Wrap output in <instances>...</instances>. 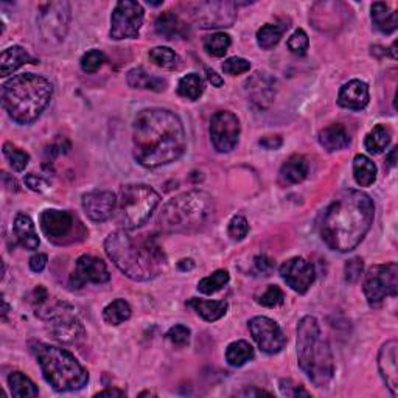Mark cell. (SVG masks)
I'll return each mask as SVG.
<instances>
[{"instance_id":"6da1fadb","label":"cell","mask_w":398,"mask_h":398,"mask_svg":"<svg viewBox=\"0 0 398 398\" xmlns=\"http://www.w3.org/2000/svg\"><path fill=\"white\" fill-rule=\"evenodd\" d=\"M187 137L175 112L150 107L135 115L133 123V154L145 168L168 165L184 154Z\"/></svg>"},{"instance_id":"7a4b0ae2","label":"cell","mask_w":398,"mask_h":398,"mask_svg":"<svg viewBox=\"0 0 398 398\" xmlns=\"http://www.w3.org/2000/svg\"><path fill=\"white\" fill-rule=\"evenodd\" d=\"M375 216L373 201L359 190H344L331 201L321 223V237L330 249L353 251L364 240Z\"/></svg>"},{"instance_id":"3957f363","label":"cell","mask_w":398,"mask_h":398,"mask_svg":"<svg viewBox=\"0 0 398 398\" xmlns=\"http://www.w3.org/2000/svg\"><path fill=\"white\" fill-rule=\"evenodd\" d=\"M105 251L114 265L135 281L156 279L164 271L166 257L154 238L133 237L125 229L115 230L105 240Z\"/></svg>"},{"instance_id":"277c9868","label":"cell","mask_w":398,"mask_h":398,"mask_svg":"<svg viewBox=\"0 0 398 398\" xmlns=\"http://www.w3.org/2000/svg\"><path fill=\"white\" fill-rule=\"evenodd\" d=\"M53 95V86L47 78L34 74L13 77L2 86V105L19 125H30L41 117Z\"/></svg>"},{"instance_id":"5b68a950","label":"cell","mask_w":398,"mask_h":398,"mask_svg":"<svg viewBox=\"0 0 398 398\" xmlns=\"http://www.w3.org/2000/svg\"><path fill=\"white\" fill-rule=\"evenodd\" d=\"M298 361L314 386H329L335 375V359L314 316L302 317L298 325Z\"/></svg>"},{"instance_id":"8992f818","label":"cell","mask_w":398,"mask_h":398,"mask_svg":"<svg viewBox=\"0 0 398 398\" xmlns=\"http://www.w3.org/2000/svg\"><path fill=\"white\" fill-rule=\"evenodd\" d=\"M215 215V201L207 192L192 190L170 199L157 224L166 234H192L207 226Z\"/></svg>"},{"instance_id":"52a82bcc","label":"cell","mask_w":398,"mask_h":398,"mask_svg":"<svg viewBox=\"0 0 398 398\" xmlns=\"http://www.w3.org/2000/svg\"><path fill=\"white\" fill-rule=\"evenodd\" d=\"M34 353L46 381L58 392H74L89 383L88 371L66 349L38 344Z\"/></svg>"},{"instance_id":"ba28073f","label":"cell","mask_w":398,"mask_h":398,"mask_svg":"<svg viewBox=\"0 0 398 398\" xmlns=\"http://www.w3.org/2000/svg\"><path fill=\"white\" fill-rule=\"evenodd\" d=\"M161 202L153 187L145 184L123 185L115 207V221L125 230H134L143 226Z\"/></svg>"},{"instance_id":"9c48e42d","label":"cell","mask_w":398,"mask_h":398,"mask_svg":"<svg viewBox=\"0 0 398 398\" xmlns=\"http://www.w3.org/2000/svg\"><path fill=\"white\" fill-rule=\"evenodd\" d=\"M39 224L47 240L60 246L83 241L88 235L83 223L69 211L47 208L41 213Z\"/></svg>"},{"instance_id":"30bf717a","label":"cell","mask_w":398,"mask_h":398,"mask_svg":"<svg viewBox=\"0 0 398 398\" xmlns=\"http://www.w3.org/2000/svg\"><path fill=\"white\" fill-rule=\"evenodd\" d=\"M72 10L69 2H48L39 6L38 28L48 44H60L69 32Z\"/></svg>"},{"instance_id":"8fae6325","label":"cell","mask_w":398,"mask_h":398,"mask_svg":"<svg viewBox=\"0 0 398 398\" xmlns=\"http://www.w3.org/2000/svg\"><path fill=\"white\" fill-rule=\"evenodd\" d=\"M398 293V266L397 263L375 265L369 267L364 279V294L371 305L385 300L387 296L395 298Z\"/></svg>"},{"instance_id":"7c38bea8","label":"cell","mask_w":398,"mask_h":398,"mask_svg":"<svg viewBox=\"0 0 398 398\" xmlns=\"http://www.w3.org/2000/svg\"><path fill=\"white\" fill-rule=\"evenodd\" d=\"M143 18L145 11L139 2L121 0L115 5L111 16V38L115 41L139 38Z\"/></svg>"},{"instance_id":"4fadbf2b","label":"cell","mask_w":398,"mask_h":398,"mask_svg":"<svg viewBox=\"0 0 398 398\" xmlns=\"http://www.w3.org/2000/svg\"><path fill=\"white\" fill-rule=\"evenodd\" d=\"M240 120L229 111L216 112L211 120V139L218 153H230L240 139Z\"/></svg>"},{"instance_id":"5bb4252c","label":"cell","mask_w":398,"mask_h":398,"mask_svg":"<svg viewBox=\"0 0 398 398\" xmlns=\"http://www.w3.org/2000/svg\"><path fill=\"white\" fill-rule=\"evenodd\" d=\"M248 325L260 350L267 354H276L284 350L286 345V336L276 321L266 316H256L248 322Z\"/></svg>"},{"instance_id":"9a60e30c","label":"cell","mask_w":398,"mask_h":398,"mask_svg":"<svg viewBox=\"0 0 398 398\" xmlns=\"http://www.w3.org/2000/svg\"><path fill=\"white\" fill-rule=\"evenodd\" d=\"M192 16L201 28H221L232 27L237 13L230 2H201L193 5Z\"/></svg>"},{"instance_id":"2e32d148","label":"cell","mask_w":398,"mask_h":398,"mask_svg":"<svg viewBox=\"0 0 398 398\" xmlns=\"http://www.w3.org/2000/svg\"><path fill=\"white\" fill-rule=\"evenodd\" d=\"M110 279L111 274L103 260L93 256H81L77 260L75 270L70 274L69 285L72 289H79L86 284H106Z\"/></svg>"},{"instance_id":"e0dca14e","label":"cell","mask_w":398,"mask_h":398,"mask_svg":"<svg viewBox=\"0 0 398 398\" xmlns=\"http://www.w3.org/2000/svg\"><path fill=\"white\" fill-rule=\"evenodd\" d=\"M280 276L296 293L305 294L316 280L314 266L305 258H289L280 266Z\"/></svg>"},{"instance_id":"ac0fdd59","label":"cell","mask_w":398,"mask_h":398,"mask_svg":"<svg viewBox=\"0 0 398 398\" xmlns=\"http://www.w3.org/2000/svg\"><path fill=\"white\" fill-rule=\"evenodd\" d=\"M244 91L248 98L260 110L271 106L277 92V81L266 72H256L244 83Z\"/></svg>"},{"instance_id":"d6986e66","label":"cell","mask_w":398,"mask_h":398,"mask_svg":"<svg viewBox=\"0 0 398 398\" xmlns=\"http://www.w3.org/2000/svg\"><path fill=\"white\" fill-rule=\"evenodd\" d=\"M117 198L110 190H93L83 197V208L92 221L103 223L115 213Z\"/></svg>"},{"instance_id":"ffe728a7","label":"cell","mask_w":398,"mask_h":398,"mask_svg":"<svg viewBox=\"0 0 398 398\" xmlns=\"http://www.w3.org/2000/svg\"><path fill=\"white\" fill-rule=\"evenodd\" d=\"M378 369L390 394L398 395V344L394 339L383 344L380 349Z\"/></svg>"},{"instance_id":"44dd1931","label":"cell","mask_w":398,"mask_h":398,"mask_svg":"<svg viewBox=\"0 0 398 398\" xmlns=\"http://www.w3.org/2000/svg\"><path fill=\"white\" fill-rule=\"evenodd\" d=\"M369 86L361 79H352L345 83L338 95V105L345 110L361 111L369 105Z\"/></svg>"},{"instance_id":"7402d4cb","label":"cell","mask_w":398,"mask_h":398,"mask_svg":"<svg viewBox=\"0 0 398 398\" xmlns=\"http://www.w3.org/2000/svg\"><path fill=\"white\" fill-rule=\"evenodd\" d=\"M14 235H16L19 244L27 251H36L39 248L41 240L36 232L34 223L30 216L25 213H18L14 216Z\"/></svg>"},{"instance_id":"603a6c76","label":"cell","mask_w":398,"mask_h":398,"mask_svg":"<svg viewBox=\"0 0 398 398\" xmlns=\"http://www.w3.org/2000/svg\"><path fill=\"white\" fill-rule=\"evenodd\" d=\"M319 143L324 150L329 151V153H335V151H341L349 147L350 135L343 125L335 123V125L324 128L319 133Z\"/></svg>"},{"instance_id":"cb8c5ba5","label":"cell","mask_w":398,"mask_h":398,"mask_svg":"<svg viewBox=\"0 0 398 398\" xmlns=\"http://www.w3.org/2000/svg\"><path fill=\"white\" fill-rule=\"evenodd\" d=\"M156 33L165 39L184 38L188 34V27L173 11H165L156 19Z\"/></svg>"},{"instance_id":"d4e9b609","label":"cell","mask_w":398,"mask_h":398,"mask_svg":"<svg viewBox=\"0 0 398 398\" xmlns=\"http://www.w3.org/2000/svg\"><path fill=\"white\" fill-rule=\"evenodd\" d=\"M308 175V161L302 154H294L281 165L280 180L286 185L299 184Z\"/></svg>"},{"instance_id":"484cf974","label":"cell","mask_w":398,"mask_h":398,"mask_svg":"<svg viewBox=\"0 0 398 398\" xmlns=\"http://www.w3.org/2000/svg\"><path fill=\"white\" fill-rule=\"evenodd\" d=\"M372 22L375 28L381 33L390 34L397 30L398 27V18L395 10L390 8V6L385 2H375L372 5Z\"/></svg>"},{"instance_id":"4316f807","label":"cell","mask_w":398,"mask_h":398,"mask_svg":"<svg viewBox=\"0 0 398 398\" xmlns=\"http://www.w3.org/2000/svg\"><path fill=\"white\" fill-rule=\"evenodd\" d=\"M32 56L28 55L27 50L20 46H13L8 47L2 52V56H0V74L2 77H8L11 75L13 72H16L18 69H20L24 64L30 62Z\"/></svg>"},{"instance_id":"83f0119b","label":"cell","mask_w":398,"mask_h":398,"mask_svg":"<svg viewBox=\"0 0 398 398\" xmlns=\"http://www.w3.org/2000/svg\"><path fill=\"white\" fill-rule=\"evenodd\" d=\"M197 313L207 322H215L227 313V302L224 300H204V299H190L187 302Z\"/></svg>"},{"instance_id":"f1b7e54d","label":"cell","mask_w":398,"mask_h":398,"mask_svg":"<svg viewBox=\"0 0 398 398\" xmlns=\"http://www.w3.org/2000/svg\"><path fill=\"white\" fill-rule=\"evenodd\" d=\"M126 81L133 89H145L154 92H162L166 86L165 79L148 74V72L143 70L142 67L129 70L126 75Z\"/></svg>"},{"instance_id":"f546056e","label":"cell","mask_w":398,"mask_h":398,"mask_svg":"<svg viewBox=\"0 0 398 398\" xmlns=\"http://www.w3.org/2000/svg\"><path fill=\"white\" fill-rule=\"evenodd\" d=\"M353 178L359 187H371L376 180V165L364 154L353 159Z\"/></svg>"},{"instance_id":"4dcf8cb0","label":"cell","mask_w":398,"mask_h":398,"mask_svg":"<svg viewBox=\"0 0 398 398\" xmlns=\"http://www.w3.org/2000/svg\"><path fill=\"white\" fill-rule=\"evenodd\" d=\"M392 133L386 125H376L371 133L366 135L364 147L371 154H381L389 147Z\"/></svg>"},{"instance_id":"1f68e13d","label":"cell","mask_w":398,"mask_h":398,"mask_svg":"<svg viewBox=\"0 0 398 398\" xmlns=\"http://www.w3.org/2000/svg\"><path fill=\"white\" fill-rule=\"evenodd\" d=\"M8 386L13 397L18 398H32V397H38L39 394L38 386H36L34 383L22 372H13L8 376Z\"/></svg>"},{"instance_id":"d6a6232c","label":"cell","mask_w":398,"mask_h":398,"mask_svg":"<svg viewBox=\"0 0 398 398\" xmlns=\"http://www.w3.org/2000/svg\"><path fill=\"white\" fill-rule=\"evenodd\" d=\"M252 358H254V349L248 341H235L227 345L226 361L229 366L241 367Z\"/></svg>"},{"instance_id":"836d02e7","label":"cell","mask_w":398,"mask_h":398,"mask_svg":"<svg viewBox=\"0 0 398 398\" xmlns=\"http://www.w3.org/2000/svg\"><path fill=\"white\" fill-rule=\"evenodd\" d=\"M204 79L198 74H188L179 79L178 93L187 100H198L204 93Z\"/></svg>"},{"instance_id":"e575fe53","label":"cell","mask_w":398,"mask_h":398,"mask_svg":"<svg viewBox=\"0 0 398 398\" xmlns=\"http://www.w3.org/2000/svg\"><path fill=\"white\" fill-rule=\"evenodd\" d=\"M133 314V310L129 307V303L123 299H117L111 302L103 310V319L106 324L110 325H120L125 321H128Z\"/></svg>"},{"instance_id":"d590c367","label":"cell","mask_w":398,"mask_h":398,"mask_svg":"<svg viewBox=\"0 0 398 398\" xmlns=\"http://www.w3.org/2000/svg\"><path fill=\"white\" fill-rule=\"evenodd\" d=\"M288 25H280V24H266L257 32V44L263 50H270L276 47L281 36H284Z\"/></svg>"},{"instance_id":"8d00e7d4","label":"cell","mask_w":398,"mask_h":398,"mask_svg":"<svg viewBox=\"0 0 398 398\" xmlns=\"http://www.w3.org/2000/svg\"><path fill=\"white\" fill-rule=\"evenodd\" d=\"M150 60L153 61L156 66L168 70H176L180 67V58L179 55L168 47H154L150 50Z\"/></svg>"},{"instance_id":"74e56055","label":"cell","mask_w":398,"mask_h":398,"mask_svg":"<svg viewBox=\"0 0 398 398\" xmlns=\"http://www.w3.org/2000/svg\"><path fill=\"white\" fill-rule=\"evenodd\" d=\"M202 44H204V50L208 55H212L215 58H221L227 53L232 41H230V36L226 33H213L206 36Z\"/></svg>"},{"instance_id":"f35d334b","label":"cell","mask_w":398,"mask_h":398,"mask_svg":"<svg viewBox=\"0 0 398 398\" xmlns=\"http://www.w3.org/2000/svg\"><path fill=\"white\" fill-rule=\"evenodd\" d=\"M229 272L226 270L215 271L212 276L204 277L199 281L198 289L202 294H215L229 284Z\"/></svg>"},{"instance_id":"ab89813d","label":"cell","mask_w":398,"mask_h":398,"mask_svg":"<svg viewBox=\"0 0 398 398\" xmlns=\"http://www.w3.org/2000/svg\"><path fill=\"white\" fill-rule=\"evenodd\" d=\"M4 156L8 159V162L13 166L14 171H24L27 168L28 162H30V156H28V153L19 150L18 147H14V145L10 142H6L4 145Z\"/></svg>"},{"instance_id":"60d3db41","label":"cell","mask_w":398,"mask_h":398,"mask_svg":"<svg viewBox=\"0 0 398 398\" xmlns=\"http://www.w3.org/2000/svg\"><path fill=\"white\" fill-rule=\"evenodd\" d=\"M105 60H106L105 53L101 52V50L93 48L89 50V52H86L79 62H81V69L84 74H95V72L103 66Z\"/></svg>"},{"instance_id":"b9f144b4","label":"cell","mask_w":398,"mask_h":398,"mask_svg":"<svg viewBox=\"0 0 398 398\" xmlns=\"http://www.w3.org/2000/svg\"><path fill=\"white\" fill-rule=\"evenodd\" d=\"M284 300H285V293L281 291V289L277 285H270L266 291L262 296H260L258 303L263 307H267V308H274V307L281 305Z\"/></svg>"},{"instance_id":"7bdbcfd3","label":"cell","mask_w":398,"mask_h":398,"mask_svg":"<svg viewBox=\"0 0 398 398\" xmlns=\"http://www.w3.org/2000/svg\"><path fill=\"white\" fill-rule=\"evenodd\" d=\"M310 46V39H308V34L299 28V30H296L291 36H289L288 39V48L291 50L294 55H305L307 50Z\"/></svg>"},{"instance_id":"ee69618b","label":"cell","mask_w":398,"mask_h":398,"mask_svg":"<svg viewBox=\"0 0 398 398\" xmlns=\"http://www.w3.org/2000/svg\"><path fill=\"white\" fill-rule=\"evenodd\" d=\"M251 69V62L248 60H244V58H229V60L224 61L223 64V72L227 75H241L246 74V72H249Z\"/></svg>"},{"instance_id":"f6af8a7d","label":"cell","mask_w":398,"mask_h":398,"mask_svg":"<svg viewBox=\"0 0 398 398\" xmlns=\"http://www.w3.org/2000/svg\"><path fill=\"white\" fill-rule=\"evenodd\" d=\"M249 232V224L246 221L244 216H234L229 223L227 234L234 241H241L243 238Z\"/></svg>"},{"instance_id":"bcb514c9","label":"cell","mask_w":398,"mask_h":398,"mask_svg":"<svg viewBox=\"0 0 398 398\" xmlns=\"http://www.w3.org/2000/svg\"><path fill=\"white\" fill-rule=\"evenodd\" d=\"M363 271H364L363 258H359V257L350 258L344 267L345 280L349 281V284H357V281L361 279V276H363Z\"/></svg>"},{"instance_id":"7dc6e473","label":"cell","mask_w":398,"mask_h":398,"mask_svg":"<svg viewBox=\"0 0 398 398\" xmlns=\"http://www.w3.org/2000/svg\"><path fill=\"white\" fill-rule=\"evenodd\" d=\"M190 335H192L190 329L185 327V325L179 324V325H175V327H171L168 330V333H166V338H168L175 345L184 347V345L190 343Z\"/></svg>"},{"instance_id":"c3c4849f","label":"cell","mask_w":398,"mask_h":398,"mask_svg":"<svg viewBox=\"0 0 398 398\" xmlns=\"http://www.w3.org/2000/svg\"><path fill=\"white\" fill-rule=\"evenodd\" d=\"M25 184L28 188H30V190L38 192V193L46 192L50 187L48 180L44 176L36 175V173H28V175L25 176Z\"/></svg>"},{"instance_id":"681fc988","label":"cell","mask_w":398,"mask_h":398,"mask_svg":"<svg viewBox=\"0 0 398 398\" xmlns=\"http://www.w3.org/2000/svg\"><path fill=\"white\" fill-rule=\"evenodd\" d=\"M280 390L281 394L286 395V397H310V392H307L305 389L298 386V385H293L291 381H280Z\"/></svg>"},{"instance_id":"f907efd6","label":"cell","mask_w":398,"mask_h":398,"mask_svg":"<svg viewBox=\"0 0 398 398\" xmlns=\"http://www.w3.org/2000/svg\"><path fill=\"white\" fill-rule=\"evenodd\" d=\"M254 265L257 272L263 274V276H270V272L274 270V262L266 256H258L254 258Z\"/></svg>"},{"instance_id":"816d5d0a","label":"cell","mask_w":398,"mask_h":398,"mask_svg":"<svg viewBox=\"0 0 398 398\" xmlns=\"http://www.w3.org/2000/svg\"><path fill=\"white\" fill-rule=\"evenodd\" d=\"M47 266V256L46 254H36L30 258V267L34 272H42Z\"/></svg>"},{"instance_id":"f5cc1de1","label":"cell","mask_w":398,"mask_h":398,"mask_svg":"<svg viewBox=\"0 0 398 398\" xmlns=\"http://www.w3.org/2000/svg\"><path fill=\"white\" fill-rule=\"evenodd\" d=\"M281 143H284V140H281L280 135H267L260 140V145L266 150H279L281 147Z\"/></svg>"},{"instance_id":"db71d44e","label":"cell","mask_w":398,"mask_h":398,"mask_svg":"<svg viewBox=\"0 0 398 398\" xmlns=\"http://www.w3.org/2000/svg\"><path fill=\"white\" fill-rule=\"evenodd\" d=\"M48 300V293H47V289L44 286H38L33 291L32 294V302H33V305L36 307H39L42 305V303H46Z\"/></svg>"},{"instance_id":"11a10c76","label":"cell","mask_w":398,"mask_h":398,"mask_svg":"<svg viewBox=\"0 0 398 398\" xmlns=\"http://www.w3.org/2000/svg\"><path fill=\"white\" fill-rule=\"evenodd\" d=\"M206 72H207V79L211 81L213 88H221V86L224 84V79L212 69H206Z\"/></svg>"},{"instance_id":"9f6ffc18","label":"cell","mask_w":398,"mask_h":398,"mask_svg":"<svg viewBox=\"0 0 398 398\" xmlns=\"http://www.w3.org/2000/svg\"><path fill=\"white\" fill-rule=\"evenodd\" d=\"M4 184H5L6 188H8L10 192H18L19 190L16 180H14L13 178H10L8 175H6V173H4Z\"/></svg>"},{"instance_id":"6f0895ef","label":"cell","mask_w":398,"mask_h":398,"mask_svg":"<svg viewBox=\"0 0 398 398\" xmlns=\"http://www.w3.org/2000/svg\"><path fill=\"white\" fill-rule=\"evenodd\" d=\"M178 267H179V271H192L194 267V262L192 258H184L178 263Z\"/></svg>"},{"instance_id":"680465c9","label":"cell","mask_w":398,"mask_h":398,"mask_svg":"<svg viewBox=\"0 0 398 398\" xmlns=\"http://www.w3.org/2000/svg\"><path fill=\"white\" fill-rule=\"evenodd\" d=\"M123 395H125V392L119 389H106L103 392L95 394V397H123Z\"/></svg>"},{"instance_id":"91938a15","label":"cell","mask_w":398,"mask_h":398,"mask_svg":"<svg viewBox=\"0 0 398 398\" xmlns=\"http://www.w3.org/2000/svg\"><path fill=\"white\" fill-rule=\"evenodd\" d=\"M386 162H387V166H389V168H394V166L397 165V148H394V150L390 151V153L387 154Z\"/></svg>"},{"instance_id":"94428289","label":"cell","mask_w":398,"mask_h":398,"mask_svg":"<svg viewBox=\"0 0 398 398\" xmlns=\"http://www.w3.org/2000/svg\"><path fill=\"white\" fill-rule=\"evenodd\" d=\"M246 395H270L271 397V394L270 392H266V390H248V392H246Z\"/></svg>"},{"instance_id":"6125c7cd","label":"cell","mask_w":398,"mask_h":398,"mask_svg":"<svg viewBox=\"0 0 398 398\" xmlns=\"http://www.w3.org/2000/svg\"><path fill=\"white\" fill-rule=\"evenodd\" d=\"M8 310H10L8 303H6V299L4 298V317H6V314H8Z\"/></svg>"}]
</instances>
